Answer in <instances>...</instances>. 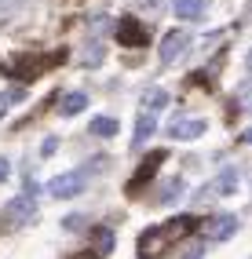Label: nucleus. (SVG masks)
I'll return each instance as SVG.
<instances>
[{"label": "nucleus", "mask_w": 252, "mask_h": 259, "mask_svg": "<svg viewBox=\"0 0 252 259\" xmlns=\"http://www.w3.org/2000/svg\"><path fill=\"white\" fill-rule=\"evenodd\" d=\"M143 106H146V113L164 110V106H168V92H164V88H146V92H143Z\"/></svg>", "instance_id": "f8f14e48"}, {"label": "nucleus", "mask_w": 252, "mask_h": 259, "mask_svg": "<svg viewBox=\"0 0 252 259\" xmlns=\"http://www.w3.org/2000/svg\"><path fill=\"white\" fill-rule=\"evenodd\" d=\"M241 143H248V146H252V128H245V135H241Z\"/></svg>", "instance_id": "a878e982"}, {"label": "nucleus", "mask_w": 252, "mask_h": 259, "mask_svg": "<svg viewBox=\"0 0 252 259\" xmlns=\"http://www.w3.org/2000/svg\"><path fill=\"white\" fill-rule=\"evenodd\" d=\"M106 26H110V22H106V15H95V19H92V29H95V33H103Z\"/></svg>", "instance_id": "aec40b11"}, {"label": "nucleus", "mask_w": 252, "mask_h": 259, "mask_svg": "<svg viewBox=\"0 0 252 259\" xmlns=\"http://www.w3.org/2000/svg\"><path fill=\"white\" fill-rule=\"evenodd\" d=\"M110 248H113V234H110V230H95V252L106 255Z\"/></svg>", "instance_id": "f3484780"}, {"label": "nucleus", "mask_w": 252, "mask_h": 259, "mask_svg": "<svg viewBox=\"0 0 252 259\" xmlns=\"http://www.w3.org/2000/svg\"><path fill=\"white\" fill-rule=\"evenodd\" d=\"M103 55H106L103 44H88V48H84V55H80V62H84V66H99V62H103Z\"/></svg>", "instance_id": "dca6fc26"}, {"label": "nucleus", "mask_w": 252, "mask_h": 259, "mask_svg": "<svg viewBox=\"0 0 252 259\" xmlns=\"http://www.w3.org/2000/svg\"><path fill=\"white\" fill-rule=\"evenodd\" d=\"M84 106H88V95H84V92H70V95L59 102V113L62 117H77Z\"/></svg>", "instance_id": "9b49d317"}, {"label": "nucleus", "mask_w": 252, "mask_h": 259, "mask_svg": "<svg viewBox=\"0 0 252 259\" xmlns=\"http://www.w3.org/2000/svg\"><path fill=\"white\" fill-rule=\"evenodd\" d=\"M84 171H59V176L48 183V194L59 197V201H70V197H80L84 194Z\"/></svg>", "instance_id": "7ed1b4c3"}, {"label": "nucleus", "mask_w": 252, "mask_h": 259, "mask_svg": "<svg viewBox=\"0 0 252 259\" xmlns=\"http://www.w3.org/2000/svg\"><path fill=\"white\" fill-rule=\"evenodd\" d=\"M245 62H248V70H252V48H248V55H245Z\"/></svg>", "instance_id": "bb28decb"}, {"label": "nucleus", "mask_w": 252, "mask_h": 259, "mask_svg": "<svg viewBox=\"0 0 252 259\" xmlns=\"http://www.w3.org/2000/svg\"><path fill=\"white\" fill-rule=\"evenodd\" d=\"M33 215H37V197H33V186L26 190V194L11 197L4 204V223H11V227H22V223H29Z\"/></svg>", "instance_id": "f03ea898"}, {"label": "nucleus", "mask_w": 252, "mask_h": 259, "mask_svg": "<svg viewBox=\"0 0 252 259\" xmlns=\"http://www.w3.org/2000/svg\"><path fill=\"white\" fill-rule=\"evenodd\" d=\"M92 135H99V139H110V135H117V120L113 117H95L92 124H88Z\"/></svg>", "instance_id": "4468645a"}, {"label": "nucleus", "mask_w": 252, "mask_h": 259, "mask_svg": "<svg viewBox=\"0 0 252 259\" xmlns=\"http://www.w3.org/2000/svg\"><path fill=\"white\" fill-rule=\"evenodd\" d=\"M194 230H197V219L194 215H176L168 223H157V227L143 230V237H139V259H161L176 241H183Z\"/></svg>", "instance_id": "f257e3e1"}, {"label": "nucleus", "mask_w": 252, "mask_h": 259, "mask_svg": "<svg viewBox=\"0 0 252 259\" xmlns=\"http://www.w3.org/2000/svg\"><path fill=\"white\" fill-rule=\"evenodd\" d=\"M183 197V179H168L164 186H161V204H172V201H179Z\"/></svg>", "instance_id": "2eb2a0df"}, {"label": "nucleus", "mask_w": 252, "mask_h": 259, "mask_svg": "<svg viewBox=\"0 0 252 259\" xmlns=\"http://www.w3.org/2000/svg\"><path fill=\"white\" fill-rule=\"evenodd\" d=\"M172 139H179V143H190V139H197V135H205V120L201 117H179V120H172Z\"/></svg>", "instance_id": "6e6552de"}, {"label": "nucleus", "mask_w": 252, "mask_h": 259, "mask_svg": "<svg viewBox=\"0 0 252 259\" xmlns=\"http://www.w3.org/2000/svg\"><path fill=\"white\" fill-rule=\"evenodd\" d=\"M234 230H238V219L234 215H212L208 223H205V241H227V237H234Z\"/></svg>", "instance_id": "0eeeda50"}, {"label": "nucleus", "mask_w": 252, "mask_h": 259, "mask_svg": "<svg viewBox=\"0 0 252 259\" xmlns=\"http://www.w3.org/2000/svg\"><path fill=\"white\" fill-rule=\"evenodd\" d=\"M172 11H176V19H197L205 11V0H176Z\"/></svg>", "instance_id": "ddd939ff"}, {"label": "nucleus", "mask_w": 252, "mask_h": 259, "mask_svg": "<svg viewBox=\"0 0 252 259\" xmlns=\"http://www.w3.org/2000/svg\"><path fill=\"white\" fill-rule=\"evenodd\" d=\"M234 190H238V171H234V168H223L197 197H201V201H205V197H230Z\"/></svg>", "instance_id": "423d86ee"}, {"label": "nucleus", "mask_w": 252, "mask_h": 259, "mask_svg": "<svg viewBox=\"0 0 252 259\" xmlns=\"http://www.w3.org/2000/svg\"><path fill=\"white\" fill-rule=\"evenodd\" d=\"M80 223H84L80 215H66V219H62V227H66V230H80Z\"/></svg>", "instance_id": "6ab92c4d"}, {"label": "nucleus", "mask_w": 252, "mask_h": 259, "mask_svg": "<svg viewBox=\"0 0 252 259\" xmlns=\"http://www.w3.org/2000/svg\"><path fill=\"white\" fill-rule=\"evenodd\" d=\"M15 99H22V92H19V88H11V92H4V95H0V117H4L8 102H15Z\"/></svg>", "instance_id": "a211bd4d"}, {"label": "nucleus", "mask_w": 252, "mask_h": 259, "mask_svg": "<svg viewBox=\"0 0 252 259\" xmlns=\"http://www.w3.org/2000/svg\"><path fill=\"white\" fill-rule=\"evenodd\" d=\"M241 99H245L248 106H252V84H248V88H241Z\"/></svg>", "instance_id": "b1692460"}, {"label": "nucleus", "mask_w": 252, "mask_h": 259, "mask_svg": "<svg viewBox=\"0 0 252 259\" xmlns=\"http://www.w3.org/2000/svg\"><path fill=\"white\" fill-rule=\"evenodd\" d=\"M136 4H139V8H157L161 0H136Z\"/></svg>", "instance_id": "5701e85b"}, {"label": "nucleus", "mask_w": 252, "mask_h": 259, "mask_svg": "<svg viewBox=\"0 0 252 259\" xmlns=\"http://www.w3.org/2000/svg\"><path fill=\"white\" fill-rule=\"evenodd\" d=\"M117 44H124V48H143L146 37H150V29L139 22V19H132V15H124V19H117Z\"/></svg>", "instance_id": "20e7f679"}, {"label": "nucleus", "mask_w": 252, "mask_h": 259, "mask_svg": "<svg viewBox=\"0 0 252 259\" xmlns=\"http://www.w3.org/2000/svg\"><path fill=\"white\" fill-rule=\"evenodd\" d=\"M201 252H205V248L197 245V248H190V252H187V259H201Z\"/></svg>", "instance_id": "393cba45"}, {"label": "nucleus", "mask_w": 252, "mask_h": 259, "mask_svg": "<svg viewBox=\"0 0 252 259\" xmlns=\"http://www.w3.org/2000/svg\"><path fill=\"white\" fill-rule=\"evenodd\" d=\"M164 161V150H154V153H150V157L139 164V171H136V179H132L128 183V194H136V190H139V183L143 179H150V176H154V171H157V164Z\"/></svg>", "instance_id": "1a4fd4ad"}, {"label": "nucleus", "mask_w": 252, "mask_h": 259, "mask_svg": "<svg viewBox=\"0 0 252 259\" xmlns=\"http://www.w3.org/2000/svg\"><path fill=\"white\" fill-rule=\"evenodd\" d=\"M187 48H190V33L187 29H172V33H164V40H161V62H176L187 55Z\"/></svg>", "instance_id": "39448f33"}, {"label": "nucleus", "mask_w": 252, "mask_h": 259, "mask_svg": "<svg viewBox=\"0 0 252 259\" xmlns=\"http://www.w3.org/2000/svg\"><path fill=\"white\" fill-rule=\"evenodd\" d=\"M77 259H103V255H99L95 248H88V252H84V255H77Z\"/></svg>", "instance_id": "4be33fe9"}, {"label": "nucleus", "mask_w": 252, "mask_h": 259, "mask_svg": "<svg viewBox=\"0 0 252 259\" xmlns=\"http://www.w3.org/2000/svg\"><path fill=\"white\" fill-rule=\"evenodd\" d=\"M154 128H157V117L154 113H139V120H136V135H132V150H139L146 139H150V135H154Z\"/></svg>", "instance_id": "9d476101"}, {"label": "nucleus", "mask_w": 252, "mask_h": 259, "mask_svg": "<svg viewBox=\"0 0 252 259\" xmlns=\"http://www.w3.org/2000/svg\"><path fill=\"white\" fill-rule=\"evenodd\" d=\"M8 176H11V164H8V161H4V157H0V183H4V179H8Z\"/></svg>", "instance_id": "412c9836"}]
</instances>
